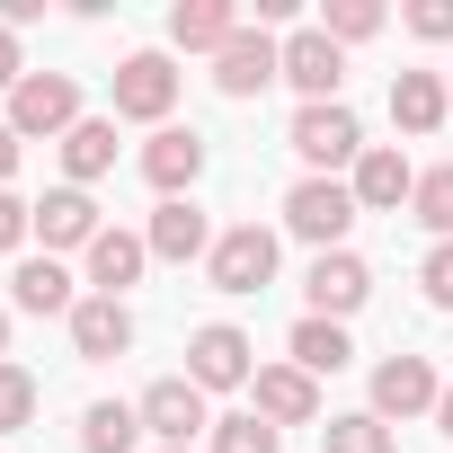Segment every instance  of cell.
Segmentation results:
<instances>
[{"instance_id":"1","label":"cell","mask_w":453,"mask_h":453,"mask_svg":"<svg viewBox=\"0 0 453 453\" xmlns=\"http://www.w3.org/2000/svg\"><path fill=\"white\" fill-rule=\"evenodd\" d=\"M356 213H365V204H356V187H347V178H303V187L285 196V232H294V241H311V250H338Z\"/></svg>"},{"instance_id":"2","label":"cell","mask_w":453,"mask_h":453,"mask_svg":"<svg viewBox=\"0 0 453 453\" xmlns=\"http://www.w3.org/2000/svg\"><path fill=\"white\" fill-rule=\"evenodd\" d=\"M294 151L311 160V178H329V169H356V160H365V125H356V107H347V98H329V107H303V116H294Z\"/></svg>"},{"instance_id":"3","label":"cell","mask_w":453,"mask_h":453,"mask_svg":"<svg viewBox=\"0 0 453 453\" xmlns=\"http://www.w3.org/2000/svg\"><path fill=\"white\" fill-rule=\"evenodd\" d=\"M81 125V89H72V72H27L19 89H10V134L19 142H36V134H72Z\"/></svg>"},{"instance_id":"4","label":"cell","mask_w":453,"mask_h":453,"mask_svg":"<svg viewBox=\"0 0 453 453\" xmlns=\"http://www.w3.org/2000/svg\"><path fill=\"white\" fill-rule=\"evenodd\" d=\"M250 356H258V347H250L232 320H213V329L187 338V382H196V391H241V382H258Z\"/></svg>"},{"instance_id":"5","label":"cell","mask_w":453,"mask_h":453,"mask_svg":"<svg viewBox=\"0 0 453 453\" xmlns=\"http://www.w3.org/2000/svg\"><path fill=\"white\" fill-rule=\"evenodd\" d=\"M267 285H276V232L241 222L213 241V294H267Z\"/></svg>"},{"instance_id":"6","label":"cell","mask_w":453,"mask_h":453,"mask_svg":"<svg viewBox=\"0 0 453 453\" xmlns=\"http://www.w3.org/2000/svg\"><path fill=\"white\" fill-rule=\"evenodd\" d=\"M267 81H285V45H276L267 27H241L232 45L213 54V89H222V98H258Z\"/></svg>"},{"instance_id":"7","label":"cell","mask_w":453,"mask_h":453,"mask_svg":"<svg viewBox=\"0 0 453 453\" xmlns=\"http://www.w3.org/2000/svg\"><path fill=\"white\" fill-rule=\"evenodd\" d=\"M204 426L213 418H204V391L187 373H169V382L142 391V435H160V453H187V435H204Z\"/></svg>"},{"instance_id":"8","label":"cell","mask_w":453,"mask_h":453,"mask_svg":"<svg viewBox=\"0 0 453 453\" xmlns=\"http://www.w3.org/2000/svg\"><path fill=\"white\" fill-rule=\"evenodd\" d=\"M169 107H178V72H169V54H125V63H116V116L160 125Z\"/></svg>"},{"instance_id":"9","label":"cell","mask_w":453,"mask_h":453,"mask_svg":"<svg viewBox=\"0 0 453 453\" xmlns=\"http://www.w3.org/2000/svg\"><path fill=\"white\" fill-rule=\"evenodd\" d=\"M303 294H311V320H347V311L373 294V267H365L356 250H320L311 276H303Z\"/></svg>"},{"instance_id":"10","label":"cell","mask_w":453,"mask_h":453,"mask_svg":"<svg viewBox=\"0 0 453 453\" xmlns=\"http://www.w3.org/2000/svg\"><path fill=\"white\" fill-rule=\"evenodd\" d=\"M444 400V382H435V365L426 356H382L373 365V418L391 426V418H418V409H435Z\"/></svg>"},{"instance_id":"11","label":"cell","mask_w":453,"mask_h":453,"mask_svg":"<svg viewBox=\"0 0 453 453\" xmlns=\"http://www.w3.org/2000/svg\"><path fill=\"white\" fill-rule=\"evenodd\" d=\"M285 81L303 89V107H329L338 81H347V54H338L320 27H303V36H285Z\"/></svg>"},{"instance_id":"12","label":"cell","mask_w":453,"mask_h":453,"mask_svg":"<svg viewBox=\"0 0 453 453\" xmlns=\"http://www.w3.org/2000/svg\"><path fill=\"white\" fill-rule=\"evenodd\" d=\"M142 178H151L160 196L196 187V178H204V134H196V125H160V134L142 142Z\"/></svg>"},{"instance_id":"13","label":"cell","mask_w":453,"mask_h":453,"mask_svg":"<svg viewBox=\"0 0 453 453\" xmlns=\"http://www.w3.org/2000/svg\"><path fill=\"white\" fill-rule=\"evenodd\" d=\"M250 391H258V418H267V426H311V418H320V382H311L303 365H258Z\"/></svg>"},{"instance_id":"14","label":"cell","mask_w":453,"mask_h":453,"mask_svg":"<svg viewBox=\"0 0 453 453\" xmlns=\"http://www.w3.org/2000/svg\"><path fill=\"white\" fill-rule=\"evenodd\" d=\"M72 347H81V365H107V356H125V347H134V311H125L116 294H89V303L72 311Z\"/></svg>"},{"instance_id":"15","label":"cell","mask_w":453,"mask_h":453,"mask_svg":"<svg viewBox=\"0 0 453 453\" xmlns=\"http://www.w3.org/2000/svg\"><path fill=\"white\" fill-rule=\"evenodd\" d=\"M142 241H151V258L187 267V258H213V222H204V213H196L187 196H169V204L151 213V232H142Z\"/></svg>"},{"instance_id":"16","label":"cell","mask_w":453,"mask_h":453,"mask_svg":"<svg viewBox=\"0 0 453 453\" xmlns=\"http://www.w3.org/2000/svg\"><path fill=\"white\" fill-rule=\"evenodd\" d=\"M347 187H356V204H365V213H391L400 196H418V169H409L391 142H365V160H356V178H347Z\"/></svg>"},{"instance_id":"17","label":"cell","mask_w":453,"mask_h":453,"mask_svg":"<svg viewBox=\"0 0 453 453\" xmlns=\"http://www.w3.org/2000/svg\"><path fill=\"white\" fill-rule=\"evenodd\" d=\"M36 232H45V258H54V250H89L107 222H98V204H89L81 187H54V196L36 204Z\"/></svg>"},{"instance_id":"18","label":"cell","mask_w":453,"mask_h":453,"mask_svg":"<svg viewBox=\"0 0 453 453\" xmlns=\"http://www.w3.org/2000/svg\"><path fill=\"white\" fill-rule=\"evenodd\" d=\"M169 36H178L187 54H222V45L241 36V10H232V0H178V10H169Z\"/></svg>"},{"instance_id":"19","label":"cell","mask_w":453,"mask_h":453,"mask_svg":"<svg viewBox=\"0 0 453 453\" xmlns=\"http://www.w3.org/2000/svg\"><path fill=\"white\" fill-rule=\"evenodd\" d=\"M142 267H151V241H142V232H98V241H89V285H98V294L125 303V285H134Z\"/></svg>"},{"instance_id":"20","label":"cell","mask_w":453,"mask_h":453,"mask_svg":"<svg viewBox=\"0 0 453 453\" xmlns=\"http://www.w3.org/2000/svg\"><path fill=\"white\" fill-rule=\"evenodd\" d=\"M10 303H19V311H36V320H45V311H63V320L81 311V294H72V267H63V258H27V267L10 276Z\"/></svg>"},{"instance_id":"21","label":"cell","mask_w":453,"mask_h":453,"mask_svg":"<svg viewBox=\"0 0 453 453\" xmlns=\"http://www.w3.org/2000/svg\"><path fill=\"white\" fill-rule=\"evenodd\" d=\"M444 107H453V89H444L435 72H400V81H391V125H400V134H435Z\"/></svg>"},{"instance_id":"22","label":"cell","mask_w":453,"mask_h":453,"mask_svg":"<svg viewBox=\"0 0 453 453\" xmlns=\"http://www.w3.org/2000/svg\"><path fill=\"white\" fill-rule=\"evenodd\" d=\"M63 169H72V187L107 178V169H116V125H107V116H81V125L63 134Z\"/></svg>"},{"instance_id":"23","label":"cell","mask_w":453,"mask_h":453,"mask_svg":"<svg viewBox=\"0 0 453 453\" xmlns=\"http://www.w3.org/2000/svg\"><path fill=\"white\" fill-rule=\"evenodd\" d=\"M134 435H142V409H125V400H89V418H81V453H134Z\"/></svg>"},{"instance_id":"24","label":"cell","mask_w":453,"mask_h":453,"mask_svg":"<svg viewBox=\"0 0 453 453\" xmlns=\"http://www.w3.org/2000/svg\"><path fill=\"white\" fill-rule=\"evenodd\" d=\"M347 356H356V347H347L338 320H294V365H303V373H338Z\"/></svg>"},{"instance_id":"25","label":"cell","mask_w":453,"mask_h":453,"mask_svg":"<svg viewBox=\"0 0 453 453\" xmlns=\"http://www.w3.org/2000/svg\"><path fill=\"white\" fill-rule=\"evenodd\" d=\"M320 444H329V453H400V435H391L373 409H356V418H329V426H320Z\"/></svg>"},{"instance_id":"26","label":"cell","mask_w":453,"mask_h":453,"mask_svg":"<svg viewBox=\"0 0 453 453\" xmlns=\"http://www.w3.org/2000/svg\"><path fill=\"white\" fill-rule=\"evenodd\" d=\"M409 204H418V222H426L435 241H453V160H444V169H426Z\"/></svg>"},{"instance_id":"27","label":"cell","mask_w":453,"mask_h":453,"mask_svg":"<svg viewBox=\"0 0 453 453\" xmlns=\"http://www.w3.org/2000/svg\"><path fill=\"white\" fill-rule=\"evenodd\" d=\"M213 453H285V435L267 418H213Z\"/></svg>"},{"instance_id":"28","label":"cell","mask_w":453,"mask_h":453,"mask_svg":"<svg viewBox=\"0 0 453 453\" xmlns=\"http://www.w3.org/2000/svg\"><path fill=\"white\" fill-rule=\"evenodd\" d=\"M36 418V373L27 365H0V435H19Z\"/></svg>"},{"instance_id":"29","label":"cell","mask_w":453,"mask_h":453,"mask_svg":"<svg viewBox=\"0 0 453 453\" xmlns=\"http://www.w3.org/2000/svg\"><path fill=\"white\" fill-rule=\"evenodd\" d=\"M373 27H382L373 0H329V19H320V36H329V45H365Z\"/></svg>"},{"instance_id":"30","label":"cell","mask_w":453,"mask_h":453,"mask_svg":"<svg viewBox=\"0 0 453 453\" xmlns=\"http://www.w3.org/2000/svg\"><path fill=\"white\" fill-rule=\"evenodd\" d=\"M418 285H426V303H435V311H453V241H435V250H426Z\"/></svg>"},{"instance_id":"31","label":"cell","mask_w":453,"mask_h":453,"mask_svg":"<svg viewBox=\"0 0 453 453\" xmlns=\"http://www.w3.org/2000/svg\"><path fill=\"white\" fill-rule=\"evenodd\" d=\"M27 232H36V204H19L10 187H0V250H19Z\"/></svg>"},{"instance_id":"32","label":"cell","mask_w":453,"mask_h":453,"mask_svg":"<svg viewBox=\"0 0 453 453\" xmlns=\"http://www.w3.org/2000/svg\"><path fill=\"white\" fill-rule=\"evenodd\" d=\"M409 27H418L426 45H444V36H453V0H418V10H409Z\"/></svg>"},{"instance_id":"33","label":"cell","mask_w":453,"mask_h":453,"mask_svg":"<svg viewBox=\"0 0 453 453\" xmlns=\"http://www.w3.org/2000/svg\"><path fill=\"white\" fill-rule=\"evenodd\" d=\"M19 81H27V63H19V36L0 27V89H19Z\"/></svg>"},{"instance_id":"34","label":"cell","mask_w":453,"mask_h":453,"mask_svg":"<svg viewBox=\"0 0 453 453\" xmlns=\"http://www.w3.org/2000/svg\"><path fill=\"white\" fill-rule=\"evenodd\" d=\"M10 169H19V134H10V125H0V178H10Z\"/></svg>"},{"instance_id":"35","label":"cell","mask_w":453,"mask_h":453,"mask_svg":"<svg viewBox=\"0 0 453 453\" xmlns=\"http://www.w3.org/2000/svg\"><path fill=\"white\" fill-rule=\"evenodd\" d=\"M435 426H444V435H453V382H444V400H435Z\"/></svg>"},{"instance_id":"36","label":"cell","mask_w":453,"mask_h":453,"mask_svg":"<svg viewBox=\"0 0 453 453\" xmlns=\"http://www.w3.org/2000/svg\"><path fill=\"white\" fill-rule=\"evenodd\" d=\"M0 347H10V311H0Z\"/></svg>"}]
</instances>
